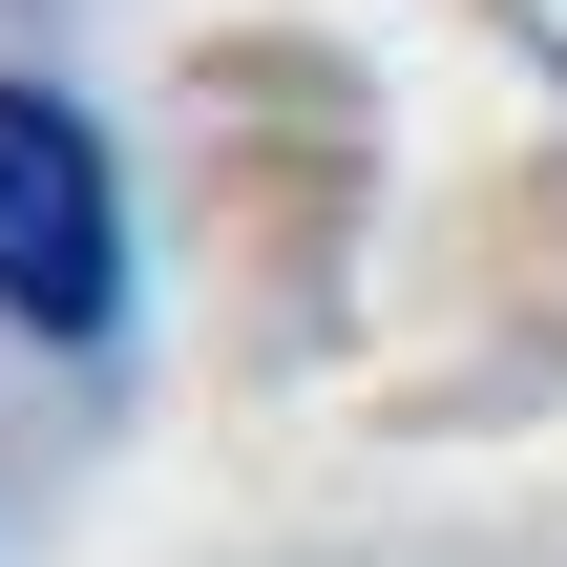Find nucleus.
Masks as SVG:
<instances>
[{
  "label": "nucleus",
  "instance_id": "obj_1",
  "mask_svg": "<svg viewBox=\"0 0 567 567\" xmlns=\"http://www.w3.org/2000/svg\"><path fill=\"white\" fill-rule=\"evenodd\" d=\"M0 316L21 337H105L126 316V189H105V126L0 84Z\"/></svg>",
  "mask_w": 567,
  "mask_h": 567
}]
</instances>
